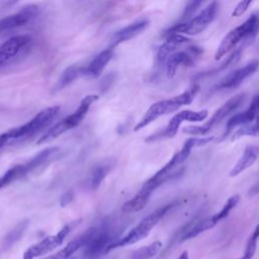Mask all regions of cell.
<instances>
[{"instance_id": "1", "label": "cell", "mask_w": 259, "mask_h": 259, "mask_svg": "<svg viewBox=\"0 0 259 259\" xmlns=\"http://www.w3.org/2000/svg\"><path fill=\"white\" fill-rule=\"evenodd\" d=\"M199 91V85L194 83L192 84L187 90L182 92L179 95H176L174 97H171L169 99H164L157 101L150 105V107L147 109L141 120L135 125L134 132H139L142 128L149 125L151 122L156 120L162 115L172 113L176 110H178L180 107L190 104L196 94Z\"/></svg>"}, {"instance_id": "2", "label": "cell", "mask_w": 259, "mask_h": 259, "mask_svg": "<svg viewBox=\"0 0 259 259\" xmlns=\"http://www.w3.org/2000/svg\"><path fill=\"white\" fill-rule=\"evenodd\" d=\"M177 204V202H172L169 204H166L164 206H161L160 208L156 209L154 212H152L151 214H149L148 217H146L145 219H143L137 226H135L127 234H125L123 237L115 239L112 243H110L106 249H105V253H108L109 251L119 248V247H124V246H128V245H133L136 244L138 242H140L141 240L145 239L146 237H148V235L150 234L151 230L167 214V212L169 210H171L175 205Z\"/></svg>"}, {"instance_id": "3", "label": "cell", "mask_w": 259, "mask_h": 259, "mask_svg": "<svg viewBox=\"0 0 259 259\" xmlns=\"http://www.w3.org/2000/svg\"><path fill=\"white\" fill-rule=\"evenodd\" d=\"M59 111H60L59 105L47 107L41 111H39L27 122L5 132L8 139L9 146L29 140L32 137H34L37 133H39L45 127H47L55 119Z\"/></svg>"}, {"instance_id": "4", "label": "cell", "mask_w": 259, "mask_h": 259, "mask_svg": "<svg viewBox=\"0 0 259 259\" xmlns=\"http://www.w3.org/2000/svg\"><path fill=\"white\" fill-rule=\"evenodd\" d=\"M99 98L98 95L96 94H89L87 96H85L79 106L76 108V110L67 115L65 118H63L62 120H60L59 122H57L56 124H54L51 128H49L37 141V145H41L48 142H51L53 140H55L56 138L62 136L63 134H65L66 132L76 127L79 123H81L83 121V119L85 118L86 114L88 113L91 105Z\"/></svg>"}, {"instance_id": "5", "label": "cell", "mask_w": 259, "mask_h": 259, "mask_svg": "<svg viewBox=\"0 0 259 259\" xmlns=\"http://www.w3.org/2000/svg\"><path fill=\"white\" fill-rule=\"evenodd\" d=\"M258 29V16L253 13L242 24L231 29L222 39L214 54V60L219 61L232 51L242 39L254 38Z\"/></svg>"}, {"instance_id": "6", "label": "cell", "mask_w": 259, "mask_h": 259, "mask_svg": "<svg viewBox=\"0 0 259 259\" xmlns=\"http://www.w3.org/2000/svg\"><path fill=\"white\" fill-rule=\"evenodd\" d=\"M218 11V2L212 1L203 10H201L197 15H195L190 20L178 23L164 30L162 35L166 36L170 33H183L188 35H194L202 32L214 19Z\"/></svg>"}, {"instance_id": "7", "label": "cell", "mask_w": 259, "mask_h": 259, "mask_svg": "<svg viewBox=\"0 0 259 259\" xmlns=\"http://www.w3.org/2000/svg\"><path fill=\"white\" fill-rule=\"evenodd\" d=\"M246 94L241 93L230 98L226 103H224L220 108L215 110V112L211 115L209 120H207L202 125H189L185 126L182 132L191 136H205L209 134L212 128L221 123L228 115H230L233 111H235L245 100Z\"/></svg>"}, {"instance_id": "8", "label": "cell", "mask_w": 259, "mask_h": 259, "mask_svg": "<svg viewBox=\"0 0 259 259\" xmlns=\"http://www.w3.org/2000/svg\"><path fill=\"white\" fill-rule=\"evenodd\" d=\"M208 115V111L206 109H202L199 111H194V110H181L178 113H176L168 122L165 128H163L160 132H157L148 138L145 139V142L147 143H152V142H157L163 139H171L176 136L178 128L180 124L184 121H190V122H200L204 120Z\"/></svg>"}, {"instance_id": "9", "label": "cell", "mask_w": 259, "mask_h": 259, "mask_svg": "<svg viewBox=\"0 0 259 259\" xmlns=\"http://www.w3.org/2000/svg\"><path fill=\"white\" fill-rule=\"evenodd\" d=\"M70 231V225H66L57 234L48 236L40 240L39 242L31 245L24 251L22 259H34L52 252L57 247L63 244L65 238L68 236Z\"/></svg>"}, {"instance_id": "10", "label": "cell", "mask_w": 259, "mask_h": 259, "mask_svg": "<svg viewBox=\"0 0 259 259\" xmlns=\"http://www.w3.org/2000/svg\"><path fill=\"white\" fill-rule=\"evenodd\" d=\"M111 235V231L107 226L94 227L93 233L87 243L84 245V255L89 259L98 257L101 253H105L106 247L115 239Z\"/></svg>"}, {"instance_id": "11", "label": "cell", "mask_w": 259, "mask_h": 259, "mask_svg": "<svg viewBox=\"0 0 259 259\" xmlns=\"http://www.w3.org/2000/svg\"><path fill=\"white\" fill-rule=\"evenodd\" d=\"M202 49L198 47H188L187 51L173 52L165 60L166 75L168 78H173L179 67L193 66L195 59L202 54Z\"/></svg>"}, {"instance_id": "12", "label": "cell", "mask_w": 259, "mask_h": 259, "mask_svg": "<svg viewBox=\"0 0 259 259\" xmlns=\"http://www.w3.org/2000/svg\"><path fill=\"white\" fill-rule=\"evenodd\" d=\"M38 7L34 4L24 6L19 11L0 19V34L6 30L23 26L33 20L38 14Z\"/></svg>"}, {"instance_id": "13", "label": "cell", "mask_w": 259, "mask_h": 259, "mask_svg": "<svg viewBox=\"0 0 259 259\" xmlns=\"http://www.w3.org/2000/svg\"><path fill=\"white\" fill-rule=\"evenodd\" d=\"M258 69V63L257 61H253L246 66L235 70L234 72L227 75L225 78H223L214 87L215 90H222V89H235L239 87L245 79H247L249 76L254 74Z\"/></svg>"}, {"instance_id": "14", "label": "cell", "mask_w": 259, "mask_h": 259, "mask_svg": "<svg viewBox=\"0 0 259 259\" xmlns=\"http://www.w3.org/2000/svg\"><path fill=\"white\" fill-rule=\"evenodd\" d=\"M31 36L28 34H18L9 37L0 45V67L14 58L23 48L29 45Z\"/></svg>"}, {"instance_id": "15", "label": "cell", "mask_w": 259, "mask_h": 259, "mask_svg": "<svg viewBox=\"0 0 259 259\" xmlns=\"http://www.w3.org/2000/svg\"><path fill=\"white\" fill-rule=\"evenodd\" d=\"M113 55H114V52H113V49L111 48L101 51L92 59V61L87 66L82 67L81 76L89 79H94L99 77L103 72L104 68L106 67V65L112 59Z\"/></svg>"}, {"instance_id": "16", "label": "cell", "mask_w": 259, "mask_h": 259, "mask_svg": "<svg viewBox=\"0 0 259 259\" xmlns=\"http://www.w3.org/2000/svg\"><path fill=\"white\" fill-rule=\"evenodd\" d=\"M148 25H149V20L140 19V20H137V21L124 26L123 28L117 30L110 37L109 48L113 49V48L117 47L118 45L136 37L137 35L142 33L148 27Z\"/></svg>"}, {"instance_id": "17", "label": "cell", "mask_w": 259, "mask_h": 259, "mask_svg": "<svg viewBox=\"0 0 259 259\" xmlns=\"http://www.w3.org/2000/svg\"><path fill=\"white\" fill-rule=\"evenodd\" d=\"M258 110H259V97L256 94L253 97L249 107L245 111L240 112L238 114H235L234 116H232L228 120L224 137L229 135V133H231L238 125H243V124H247V123L252 122L256 118Z\"/></svg>"}, {"instance_id": "18", "label": "cell", "mask_w": 259, "mask_h": 259, "mask_svg": "<svg viewBox=\"0 0 259 259\" xmlns=\"http://www.w3.org/2000/svg\"><path fill=\"white\" fill-rule=\"evenodd\" d=\"M93 230H94V227L88 229L83 234H81L80 236H78L74 240L70 241L62 250H60L59 252H57L53 255L45 257L42 259H69L79 249L84 247V245L87 243V241L91 237V235L93 233Z\"/></svg>"}, {"instance_id": "19", "label": "cell", "mask_w": 259, "mask_h": 259, "mask_svg": "<svg viewBox=\"0 0 259 259\" xmlns=\"http://www.w3.org/2000/svg\"><path fill=\"white\" fill-rule=\"evenodd\" d=\"M190 39L184 36L181 33H170L166 35V39L164 42L160 46L157 52V61L159 63L165 62L166 58L172 54L173 52H176V50L183 45L187 44Z\"/></svg>"}, {"instance_id": "20", "label": "cell", "mask_w": 259, "mask_h": 259, "mask_svg": "<svg viewBox=\"0 0 259 259\" xmlns=\"http://www.w3.org/2000/svg\"><path fill=\"white\" fill-rule=\"evenodd\" d=\"M258 153H259V149L257 146L246 147L243 155L230 171V176L235 177L240 173H242L243 171H245L246 169H248L249 167L253 166V164L256 162L258 158Z\"/></svg>"}, {"instance_id": "21", "label": "cell", "mask_w": 259, "mask_h": 259, "mask_svg": "<svg viewBox=\"0 0 259 259\" xmlns=\"http://www.w3.org/2000/svg\"><path fill=\"white\" fill-rule=\"evenodd\" d=\"M29 173H31V171L29 169V166H28L27 162L22 163V164L14 165L13 167L9 168L7 171H5L0 176V190L4 187L10 185L14 181L25 177Z\"/></svg>"}, {"instance_id": "22", "label": "cell", "mask_w": 259, "mask_h": 259, "mask_svg": "<svg viewBox=\"0 0 259 259\" xmlns=\"http://www.w3.org/2000/svg\"><path fill=\"white\" fill-rule=\"evenodd\" d=\"M113 165H114V162L112 160H106L102 163L97 164L92 169L90 178L88 181V186L91 190H96L100 186L101 182L104 180V178L110 172Z\"/></svg>"}, {"instance_id": "23", "label": "cell", "mask_w": 259, "mask_h": 259, "mask_svg": "<svg viewBox=\"0 0 259 259\" xmlns=\"http://www.w3.org/2000/svg\"><path fill=\"white\" fill-rule=\"evenodd\" d=\"M150 197H151V194L144 191L143 189H140L132 198H130L122 204L121 211L123 213H133V212L140 211L149 202Z\"/></svg>"}, {"instance_id": "24", "label": "cell", "mask_w": 259, "mask_h": 259, "mask_svg": "<svg viewBox=\"0 0 259 259\" xmlns=\"http://www.w3.org/2000/svg\"><path fill=\"white\" fill-rule=\"evenodd\" d=\"M81 69H82V67H79L76 65H72V66L68 67L60 76L53 91L54 92L60 91V90L64 89L65 87H67L68 85H70L72 82H74L79 76H81Z\"/></svg>"}, {"instance_id": "25", "label": "cell", "mask_w": 259, "mask_h": 259, "mask_svg": "<svg viewBox=\"0 0 259 259\" xmlns=\"http://www.w3.org/2000/svg\"><path fill=\"white\" fill-rule=\"evenodd\" d=\"M29 224L28 220H23L21 222H19L4 238L3 240V248L4 249H9L10 247H12L17 241H19V239L22 237V235L24 234L25 230L27 229Z\"/></svg>"}, {"instance_id": "26", "label": "cell", "mask_w": 259, "mask_h": 259, "mask_svg": "<svg viewBox=\"0 0 259 259\" xmlns=\"http://www.w3.org/2000/svg\"><path fill=\"white\" fill-rule=\"evenodd\" d=\"M162 246L163 245L160 241H155L147 246L141 247L134 251L131 255V259H151L159 253Z\"/></svg>"}, {"instance_id": "27", "label": "cell", "mask_w": 259, "mask_h": 259, "mask_svg": "<svg viewBox=\"0 0 259 259\" xmlns=\"http://www.w3.org/2000/svg\"><path fill=\"white\" fill-rule=\"evenodd\" d=\"M214 225L211 223L210 221V218H207V219H204L200 222H198L197 224H195L192 228L188 229L182 236L180 242H184V241H187V240H190V239H193L195 237H197L199 234L213 228Z\"/></svg>"}, {"instance_id": "28", "label": "cell", "mask_w": 259, "mask_h": 259, "mask_svg": "<svg viewBox=\"0 0 259 259\" xmlns=\"http://www.w3.org/2000/svg\"><path fill=\"white\" fill-rule=\"evenodd\" d=\"M239 200H240V196H239V195L236 194V195L231 196V197L226 201V203L224 204V206L222 207V209H221L219 212L214 213L212 217H210L211 223L215 226L219 222H221L222 220H224L225 218H227V217L229 215L230 211L238 204Z\"/></svg>"}, {"instance_id": "29", "label": "cell", "mask_w": 259, "mask_h": 259, "mask_svg": "<svg viewBox=\"0 0 259 259\" xmlns=\"http://www.w3.org/2000/svg\"><path fill=\"white\" fill-rule=\"evenodd\" d=\"M259 133V123L258 120L255 121V123L253 124H243L240 128H238L237 131H235V133L232 135L231 140L232 141H236L242 137H257Z\"/></svg>"}, {"instance_id": "30", "label": "cell", "mask_w": 259, "mask_h": 259, "mask_svg": "<svg viewBox=\"0 0 259 259\" xmlns=\"http://www.w3.org/2000/svg\"><path fill=\"white\" fill-rule=\"evenodd\" d=\"M258 236H259V227L257 226L256 229L254 230V233L248 240L245 253L241 258L238 259H252L255 252H256V247H257V241H258Z\"/></svg>"}, {"instance_id": "31", "label": "cell", "mask_w": 259, "mask_h": 259, "mask_svg": "<svg viewBox=\"0 0 259 259\" xmlns=\"http://www.w3.org/2000/svg\"><path fill=\"white\" fill-rule=\"evenodd\" d=\"M203 0H188V2L186 3L183 13H182V18H189L201 5Z\"/></svg>"}, {"instance_id": "32", "label": "cell", "mask_w": 259, "mask_h": 259, "mask_svg": "<svg viewBox=\"0 0 259 259\" xmlns=\"http://www.w3.org/2000/svg\"><path fill=\"white\" fill-rule=\"evenodd\" d=\"M254 0H241L237 6L234 8L233 12H232V16L234 17H239L241 15H243L246 10L249 8V6L251 5V3L253 2Z\"/></svg>"}, {"instance_id": "33", "label": "cell", "mask_w": 259, "mask_h": 259, "mask_svg": "<svg viewBox=\"0 0 259 259\" xmlns=\"http://www.w3.org/2000/svg\"><path fill=\"white\" fill-rule=\"evenodd\" d=\"M73 197H74V194L73 192L71 191H67L65 194H63V196L61 197V201H60V204L61 206H66L69 202H71L73 200Z\"/></svg>"}, {"instance_id": "34", "label": "cell", "mask_w": 259, "mask_h": 259, "mask_svg": "<svg viewBox=\"0 0 259 259\" xmlns=\"http://www.w3.org/2000/svg\"><path fill=\"white\" fill-rule=\"evenodd\" d=\"M9 147L8 144V140H7V136L5 133H2L0 135V152H2L5 148Z\"/></svg>"}, {"instance_id": "35", "label": "cell", "mask_w": 259, "mask_h": 259, "mask_svg": "<svg viewBox=\"0 0 259 259\" xmlns=\"http://www.w3.org/2000/svg\"><path fill=\"white\" fill-rule=\"evenodd\" d=\"M258 193V184H255L251 189H250V192H249V195H255Z\"/></svg>"}, {"instance_id": "36", "label": "cell", "mask_w": 259, "mask_h": 259, "mask_svg": "<svg viewBox=\"0 0 259 259\" xmlns=\"http://www.w3.org/2000/svg\"><path fill=\"white\" fill-rule=\"evenodd\" d=\"M178 259H188V253H187V251H184V252L178 257Z\"/></svg>"}]
</instances>
